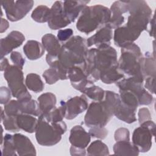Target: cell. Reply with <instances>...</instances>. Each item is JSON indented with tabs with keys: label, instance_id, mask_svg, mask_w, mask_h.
Segmentation results:
<instances>
[{
	"label": "cell",
	"instance_id": "36",
	"mask_svg": "<svg viewBox=\"0 0 156 156\" xmlns=\"http://www.w3.org/2000/svg\"><path fill=\"white\" fill-rule=\"evenodd\" d=\"M124 77V74L122 73L118 68L112 69L100 77V80L105 84H111L116 83Z\"/></svg>",
	"mask_w": 156,
	"mask_h": 156
},
{
	"label": "cell",
	"instance_id": "39",
	"mask_svg": "<svg viewBox=\"0 0 156 156\" xmlns=\"http://www.w3.org/2000/svg\"><path fill=\"white\" fill-rule=\"evenodd\" d=\"M88 133L93 138L104 139L108 135V130L104 127H90Z\"/></svg>",
	"mask_w": 156,
	"mask_h": 156
},
{
	"label": "cell",
	"instance_id": "40",
	"mask_svg": "<svg viewBox=\"0 0 156 156\" xmlns=\"http://www.w3.org/2000/svg\"><path fill=\"white\" fill-rule=\"evenodd\" d=\"M116 141H130L129 130L124 127H120L116 130L114 135Z\"/></svg>",
	"mask_w": 156,
	"mask_h": 156
},
{
	"label": "cell",
	"instance_id": "11",
	"mask_svg": "<svg viewBox=\"0 0 156 156\" xmlns=\"http://www.w3.org/2000/svg\"><path fill=\"white\" fill-rule=\"evenodd\" d=\"M67 75L72 87L81 93L87 87L94 85L95 82L86 71V63L71 67L68 70Z\"/></svg>",
	"mask_w": 156,
	"mask_h": 156
},
{
	"label": "cell",
	"instance_id": "35",
	"mask_svg": "<svg viewBox=\"0 0 156 156\" xmlns=\"http://www.w3.org/2000/svg\"><path fill=\"white\" fill-rule=\"evenodd\" d=\"M1 121L4 126L5 130L12 132H16L20 130L16 122V116H8L7 115L2 108H1Z\"/></svg>",
	"mask_w": 156,
	"mask_h": 156
},
{
	"label": "cell",
	"instance_id": "31",
	"mask_svg": "<svg viewBox=\"0 0 156 156\" xmlns=\"http://www.w3.org/2000/svg\"><path fill=\"white\" fill-rule=\"evenodd\" d=\"M87 154L90 156H105L110 154L108 147L101 140L92 142L88 147Z\"/></svg>",
	"mask_w": 156,
	"mask_h": 156
},
{
	"label": "cell",
	"instance_id": "26",
	"mask_svg": "<svg viewBox=\"0 0 156 156\" xmlns=\"http://www.w3.org/2000/svg\"><path fill=\"white\" fill-rule=\"evenodd\" d=\"M114 154L118 155H138L139 151L130 141H116L113 146Z\"/></svg>",
	"mask_w": 156,
	"mask_h": 156
},
{
	"label": "cell",
	"instance_id": "3",
	"mask_svg": "<svg viewBox=\"0 0 156 156\" xmlns=\"http://www.w3.org/2000/svg\"><path fill=\"white\" fill-rule=\"evenodd\" d=\"M85 40L80 36H73L61 47L57 57L62 67L67 71L76 65H82L86 63L88 52Z\"/></svg>",
	"mask_w": 156,
	"mask_h": 156
},
{
	"label": "cell",
	"instance_id": "30",
	"mask_svg": "<svg viewBox=\"0 0 156 156\" xmlns=\"http://www.w3.org/2000/svg\"><path fill=\"white\" fill-rule=\"evenodd\" d=\"M1 155H18L13 141V135L6 133L1 140Z\"/></svg>",
	"mask_w": 156,
	"mask_h": 156
},
{
	"label": "cell",
	"instance_id": "27",
	"mask_svg": "<svg viewBox=\"0 0 156 156\" xmlns=\"http://www.w3.org/2000/svg\"><path fill=\"white\" fill-rule=\"evenodd\" d=\"M18 106L20 114H29L34 116H39L41 114L38 102L32 99L25 101L18 100Z\"/></svg>",
	"mask_w": 156,
	"mask_h": 156
},
{
	"label": "cell",
	"instance_id": "46",
	"mask_svg": "<svg viewBox=\"0 0 156 156\" xmlns=\"http://www.w3.org/2000/svg\"><path fill=\"white\" fill-rule=\"evenodd\" d=\"M144 88L149 90L151 93H155V77H149L145 78Z\"/></svg>",
	"mask_w": 156,
	"mask_h": 156
},
{
	"label": "cell",
	"instance_id": "12",
	"mask_svg": "<svg viewBox=\"0 0 156 156\" xmlns=\"http://www.w3.org/2000/svg\"><path fill=\"white\" fill-rule=\"evenodd\" d=\"M63 4V1H57L50 8V16L48 24L52 30L61 29L71 23L65 15Z\"/></svg>",
	"mask_w": 156,
	"mask_h": 156
},
{
	"label": "cell",
	"instance_id": "13",
	"mask_svg": "<svg viewBox=\"0 0 156 156\" xmlns=\"http://www.w3.org/2000/svg\"><path fill=\"white\" fill-rule=\"evenodd\" d=\"M25 40L24 35L20 32L13 30L0 41L1 58L13 52V50L22 45Z\"/></svg>",
	"mask_w": 156,
	"mask_h": 156
},
{
	"label": "cell",
	"instance_id": "45",
	"mask_svg": "<svg viewBox=\"0 0 156 156\" xmlns=\"http://www.w3.org/2000/svg\"><path fill=\"white\" fill-rule=\"evenodd\" d=\"M154 101V98L151 94H150L146 90L143 93L141 96L138 102L139 105H147L151 104Z\"/></svg>",
	"mask_w": 156,
	"mask_h": 156
},
{
	"label": "cell",
	"instance_id": "1",
	"mask_svg": "<svg viewBox=\"0 0 156 156\" xmlns=\"http://www.w3.org/2000/svg\"><path fill=\"white\" fill-rule=\"evenodd\" d=\"M121 101L119 95L114 91H105L104 98L91 102L84 117L85 124L88 127H105L110 121Z\"/></svg>",
	"mask_w": 156,
	"mask_h": 156
},
{
	"label": "cell",
	"instance_id": "2",
	"mask_svg": "<svg viewBox=\"0 0 156 156\" xmlns=\"http://www.w3.org/2000/svg\"><path fill=\"white\" fill-rule=\"evenodd\" d=\"M118 68L117 52L110 45L91 48L86 58V71L96 82L106 72Z\"/></svg>",
	"mask_w": 156,
	"mask_h": 156
},
{
	"label": "cell",
	"instance_id": "9",
	"mask_svg": "<svg viewBox=\"0 0 156 156\" xmlns=\"http://www.w3.org/2000/svg\"><path fill=\"white\" fill-rule=\"evenodd\" d=\"M155 124L151 120L144 121L136 128L132 134V143L139 152H148L152 144V138L155 136Z\"/></svg>",
	"mask_w": 156,
	"mask_h": 156
},
{
	"label": "cell",
	"instance_id": "38",
	"mask_svg": "<svg viewBox=\"0 0 156 156\" xmlns=\"http://www.w3.org/2000/svg\"><path fill=\"white\" fill-rule=\"evenodd\" d=\"M46 82L48 84L52 85L56 83L58 80H61V77L58 72L53 68H50L44 71L43 73Z\"/></svg>",
	"mask_w": 156,
	"mask_h": 156
},
{
	"label": "cell",
	"instance_id": "17",
	"mask_svg": "<svg viewBox=\"0 0 156 156\" xmlns=\"http://www.w3.org/2000/svg\"><path fill=\"white\" fill-rule=\"evenodd\" d=\"M69 141L71 146L85 149L91 141V135L81 126H75L70 130Z\"/></svg>",
	"mask_w": 156,
	"mask_h": 156
},
{
	"label": "cell",
	"instance_id": "29",
	"mask_svg": "<svg viewBox=\"0 0 156 156\" xmlns=\"http://www.w3.org/2000/svg\"><path fill=\"white\" fill-rule=\"evenodd\" d=\"M27 88L34 93H40L44 90V84L40 76L35 73H29L26 76L25 80Z\"/></svg>",
	"mask_w": 156,
	"mask_h": 156
},
{
	"label": "cell",
	"instance_id": "43",
	"mask_svg": "<svg viewBox=\"0 0 156 156\" xmlns=\"http://www.w3.org/2000/svg\"><path fill=\"white\" fill-rule=\"evenodd\" d=\"M11 91L6 87H1L0 89V103L6 104L11 99Z\"/></svg>",
	"mask_w": 156,
	"mask_h": 156
},
{
	"label": "cell",
	"instance_id": "32",
	"mask_svg": "<svg viewBox=\"0 0 156 156\" xmlns=\"http://www.w3.org/2000/svg\"><path fill=\"white\" fill-rule=\"evenodd\" d=\"M143 73L144 78L149 77H155V56L147 52L143 62Z\"/></svg>",
	"mask_w": 156,
	"mask_h": 156
},
{
	"label": "cell",
	"instance_id": "50",
	"mask_svg": "<svg viewBox=\"0 0 156 156\" xmlns=\"http://www.w3.org/2000/svg\"><path fill=\"white\" fill-rule=\"evenodd\" d=\"M9 61L7 58L3 57L1 58V71H4L5 69L9 66Z\"/></svg>",
	"mask_w": 156,
	"mask_h": 156
},
{
	"label": "cell",
	"instance_id": "19",
	"mask_svg": "<svg viewBox=\"0 0 156 156\" xmlns=\"http://www.w3.org/2000/svg\"><path fill=\"white\" fill-rule=\"evenodd\" d=\"M13 141L18 155H37L36 149L27 136L21 133H15L13 135Z\"/></svg>",
	"mask_w": 156,
	"mask_h": 156
},
{
	"label": "cell",
	"instance_id": "4",
	"mask_svg": "<svg viewBox=\"0 0 156 156\" xmlns=\"http://www.w3.org/2000/svg\"><path fill=\"white\" fill-rule=\"evenodd\" d=\"M111 17L110 10L105 6L96 4L86 6L81 12L76 28L87 35L105 26Z\"/></svg>",
	"mask_w": 156,
	"mask_h": 156
},
{
	"label": "cell",
	"instance_id": "16",
	"mask_svg": "<svg viewBox=\"0 0 156 156\" xmlns=\"http://www.w3.org/2000/svg\"><path fill=\"white\" fill-rule=\"evenodd\" d=\"M144 79L143 76H130L127 79H121L116 83V85L119 90H128L133 93L139 100L143 93L146 90L143 87Z\"/></svg>",
	"mask_w": 156,
	"mask_h": 156
},
{
	"label": "cell",
	"instance_id": "23",
	"mask_svg": "<svg viewBox=\"0 0 156 156\" xmlns=\"http://www.w3.org/2000/svg\"><path fill=\"white\" fill-rule=\"evenodd\" d=\"M42 44L48 52V55L52 57H58L62 46L57 38L52 34H46L41 38Z\"/></svg>",
	"mask_w": 156,
	"mask_h": 156
},
{
	"label": "cell",
	"instance_id": "5",
	"mask_svg": "<svg viewBox=\"0 0 156 156\" xmlns=\"http://www.w3.org/2000/svg\"><path fill=\"white\" fill-rule=\"evenodd\" d=\"M66 129V124L63 120L52 121L44 114H41L35 132L36 140L41 146H54L60 142L62 135L65 133Z\"/></svg>",
	"mask_w": 156,
	"mask_h": 156
},
{
	"label": "cell",
	"instance_id": "41",
	"mask_svg": "<svg viewBox=\"0 0 156 156\" xmlns=\"http://www.w3.org/2000/svg\"><path fill=\"white\" fill-rule=\"evenodd\" d=\"M10 57L11 61L14 64V65L23 69V66L25 64L26 60L19 52L13 51L12 52H11Z\"/></svg>",
	"mask_w": 156,
	"mask_h": 156
},
{
	"label": "cell",
	"instance_id": "44",
	"mask_svg": "<svg viewBox=\"0 0 156 156\" xmlns=\"http://www.w3.org/2000/svg\"><path fill=\"white\" fill-rule=\"evenodd\" d=\"M138 115V121L140 124H141L142 122L148 120H151V115L147 108H140L139 110Z\"/></svg>",
	"mask_w": 156,
	"mask_h": 156
},
{
	"label": "cell",
	"instance_id": "10",
	"mask_svg": "<svg viewBox=\"0 0 156 156\" xmlns=\"http://www.w3.org/2000/svg\"><path fill=\"white\" fill-rule=\"evenodd\" d=\"M34 1H2V7L6 16L10 21L14 22L23 19L32 9Z\"/></svg>",
	"mask_w": 156,
	"mask_h": 156
},
{
	"label": "cell",
	"instance_id": "22",
	"mask_svg": "<svg viewBox=\"0 0 156 156\" xmlns=\"http://www.w3.org/2000/svg\"><path fill=\"white\" fill-rule=\"evenodd\" d=\"M45 49L42 44L36 40H29L23 47V52L27 58L30 60H35L41 58Z\"/></svg>",
	"mask_w": 156,
	"mask_h": 156
},
{
	"label": "cell",
	"instance_id": "21",
	"mask_svg": "<svg viewBox=\"0 0 156 156\" xmlns=\"http://www.w3.org/2000/svg\"><path fill=\"white\" fill-rule=\"evenodd\" d=\"M90 1H65L63 9L65 16L73 23L80 15L81 12L90 2Z\"/></svg>",
	"mask_w": 156,
	"mask_h": 156
},
{
	"label": "cell",
	"instance_id": "15",
	"mask_svg": "<svg viewBox=\"0 0 156 156\" xmlns=\"http://www.w3.org/2000/svg\"><path fill=\"white\" fill-rule=\"evenodd\" d=\"M110 10L111 17L106 26L112 29L121 27V25L124 22L123 14L128 12V2L124 1H115L111 5Z\"/></svg>",
	"mask_w": 156,
	"mask_h": 156
},
{
	"label": "cell",
	"instance_id": "14",
	"mask_svg": "<svg viewBox=\"0 0 156 156\" xmlns=\"http://www.w3.org/2000/svg\"><path fill=\"white\" fill-rule=\"evenodd\" d=\"M65 118L68 120L74 119L88 107V101L85 94L74 96L65 102Z\"/></svg>",
	"mask_w": 156,
	"mask_h": 156
},
{
	"label": "cell",
	"instance_id": "20",
	"mask_svg": "<svg viewBox=\"0 0 156 156\" xmlns=\"http://www.w3.org/2000/svg\"><path fill=\"white\" fill-rule=\"evenodd\" d=\"M138 37L139 36L129 30L126 26H122L115 29L113 34V41L116 46L122 48L133 43Z\"/></svg>",
	"mask_w": 156,
	"mask_h": 156
},
{
	"label": "cell",
	"instance_id": "48",
	"mask_svg": "<svg viewBox=\"0 0 156 156\" xmlns=\"http://www.w3.org/2000/svg\"><path fill=\"white\" fill-rule=\"evenodd\" d=\"M150 27L149 30H148V32L149 34V35L153 37H155V15H154L152 18H151L149 23Z\"/></svg>",
	"mask_w": 156,
	"mask_h": 156
},
{
	"label": "cell",
	"instance_id": "49",
	"mask_svg": "<svg viewBox=\"0 0 156 156\" xmlns=\"http://www.w3.org/2000/svg\"><path fill=\"white\" fill-rule=\"evenodd\" d=\"M9 22L6 20H5L4 18H1V29H0L1 33H3L4 32L6 31V30L9 28Z\"/></svg>",
	"mask_w": 156,
	"mask_h": 156
},
{
	"label": "cell",
	"instance_id": "33",
	"mask_svg": "<svg viewBox=\"0 0 156 156\" xmlns=\"http://www.w3.org/2000/svg\"><path fill=\"white\" fill-rule=\"evenodd\" d=\"M119 95L122 104L136 110L139 102L138 98L135 94L128 90H119Z\"/></svg>",
	"mask_w": 156,
	"mask_h": 156
},
{
	"label": "cell",
	"instance_id": "42",
	"mask_svg": "<svg viewBox=\"0 0 156 156\" xmlns=\"http://www.w3.org/2000/svg\"><path fill=\"white\" fill-rule=\"evenodd\" d=\"M73 33L74 32L71 28L60 29L57 32V39L62 42H66L73 37Z\"/></svg>",
	"mask_w": 156,
	"mask_h": 156
},
{
	"label": "cell",
	"instance_id": "18",
	"mask_svg": "<svg viewBox=\"0 0 156 156\" xmlns=\"http://www.w3.org/2000/svg\"><path fill=\"white\" fill-rule=\"evenodd\" d=\"M112 38V29L105 25L100 28L95 34L87 40V47H91L93 45H95L98 48L104 45H110V41Z\"/></svg>",
	"mask_w": 156,
	"mask_h": 156
},
{
	"label": "cell",
	"instance_id": "8",
	"mask_svg": "<svg viewBox=\"0 0 156 156\" xmlns=\"http://www.w3.org/2000/svg\"><path fill=\"white\" fill-rule=\"evenodd\" d=\"M4 76L7 82L12 95L20 101L32 99L26 85L24 83V76L22 69L15 65H9L4 71Z\"/></svg>",
	"mask_w": 156,
	"mask_h": 156
},
{
	"label": "cell",
	"instance_id": "34",
	"mask_svg": "<svg viewBox=\"0 0 156 156\" xmlns=\"http://www.w3.org/2000/svg\"><path fill=\"white\" fill-rule=\"evenodd\" d=\"M51 9L46 5H40L37 6L31 14L32 18L36 22L43 23L48 21L50 16Z\"/></svg>",
	"mask_w": 156,
	"mask_h": 156
},
{
	"label": "cell",
	"instance_id": "37",
	"mask_svg": "<svg viewBox=\"0 0 156 156\" xmlns=\"http://www.w3.org/2000/svg\"><path fill=\"white\" fill-rule=\"evenodd\" d=\"M82 93L94 101H101L104 98L105 96V91L94 85L87 87Z\"/></svg>",
	"mask_w": 156,
	"mask_h": 156
},
{
	"label": "cell",
	"instance_id": "25",
	"mask_svg": "<svg viewBox=\"0 0 156 156\" xmlns=\"http://www.w3.org/2000/svg\"><path fill=\"white\" fill-rule=\"evenodd\" d=\"M136 110L126 106L120 101L115 110L114 115L119 120L128 124H131L136 121Z\"/></svg>",
	"mask_w": 156,
	"mask_h": 156
},
{
	"label": "cell",
	"instance_id": "7",
	"mask_svg": "<svg viewBox=\"0 0 156 156\" xmlns=\"http://www.w3.org/2000/svg\"><path fill=\"white\" fill-rule=\"evenodd\" d=\"M121 56L118 61V69L129 76H143L144 56L140 47L132 43L121 49ZM145 79V78H144Z\"/></svg>",
	"mask_w": 156,
	"mask_h": 156
},
{
	"label": "cell",
	"instance_id": "47",
	"mask_svg": "<svg viewBox=\"0 0 156 156\" xmlns=\"http://www.w3.org/2000/svg\"><path fill=\"white\" fill-rule=\"evenodd\" d=\"M70 154L75 156H84L86 155L85 149H80L73 146L70 147Z\"/></svg>",
	"mask_w": 156,
	"mask_h": 156
},
{
	"label": "cell",
	"instance_id": "24",
	"mask_svg": "<svg viewBox=\"0 0 156 156\" xmlns=\"http://www.w3.org/2000/svg\"><path fill=\"white\" fill-rule=\"evenodd\" d=\"M16 122L20 129L32 133L36 130L38 119L34 116L21 113L16 116Z\"/></svg>",
	"mask_w": 156,
	"mask_h": 156
},
{
	"label": "cell",
	"instance_id": "6",
	"mask_svg": "<svg viewBox=\"0 0 156 156\" xmlns=\"http://www.w3.org/2000/svg\"><path fill=\"white\" fill-rule=\"evenodd\" d=\"M129 15L126 24L127 28L140 37L141 33L147 29L152 18V12L145 1H127Z\"/></svg>",
	"mask_w": 156,
	"mask_h": 156
},
{
	"label": "cell",
	"instance_id": "28",
	"mask_svg": "<svg viewBox=\"0 0 156 156\" xmlns=\"http://www.w3.org/2000/svg\"><path fill=\"white\" fill-rule=\"evenodd\" d=\"M38 101L42 113H46L55 107L57 99L54 94L51 92H47L41 94L38 98Z\"/></svg>",
	"mask_w": 156,
	"mask_h": 156
}]
</instances>
